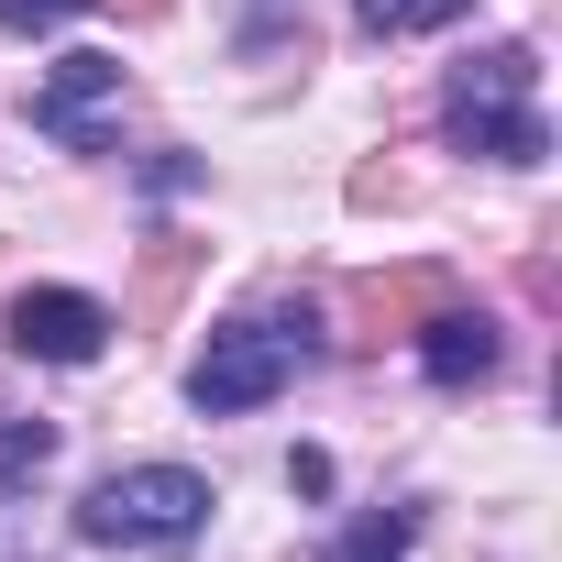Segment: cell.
Masks as SVG:
<instances>
[{
	"label": "cell",
	"mask_w": 562,
	"mask_h": 562,
	"mask_svg": "<svg viewBox=\"0 0 562 562\" xmlns=\"http://www.w3.org/2000/svg\"><path fill=\"white\" fill-rule=\"evenodd\" d=\"M299 364H321V310L310 299H276V310H232L210 331V353L188 364V408L199 419H243L276 386H299Z\"/></svg>",
	"instance_id": "6da1fadb"
},
{
	"label": "cell",
	"mask_w": 562,
	"mask_h": 562,
	"mask_svg": "<svg viewBox=\"0 0 562 562\" xmlns=\"http://www.w3.org/2000/svg\"><path fill=\"white\" fill-rule=\"evenodd\" d=\"M441 133H452V155L540 166V155H551V122H540V56H529V45H485V56H463L452 89H441Z\"/></svg>",
	"instance_id": "7a4b0ae2"
},
{
	"label": "cell",
	"mask_w": 562,
	"mask_h": 562,
	"mask_svg": "<svg viewBox=\"0 0 562 562\" xmlns=\"http://www.w3.org/2000/svg\"><path fill=\"white\" fill-rule=\"evenodd\" d=\"M210 474H188V463H122V474H100L89 496H78V540H100V551H188L199 529H210Z\"/></svg>",
	"instance_id": "3957f363"
},
{
	"label": "cell",
	"mask_w": 562,
	"mask_h": 562,
	"mask_svg": "<svg viewBox=\"0 0 562 562\" xmlns=\"http://www.w3.org/2000/svg\"><path fill=\"white\" fill-rule=\"evenodd\" d=\"M111 100H122V56H56L34 78V133L67 144V155H111V133H100Z\"/></svg>",
	"instance_id": "277c9868"
},
{
	"label": "cell",
	"mask_w": 562,
	"mask_h": 562,
	"mask_svg": "<svg viewBox=\"0 0 562 562\" xmlns=\"http://www.w3.org/2000/svg\"><path fill=\"white\" fill-rule=\"evenodd\" d=\"M12 353H34V364H100L111 353V310L89 288H23L12 299Z\"/></svg>",
	"instance_id": "5b68a950"
},
{
	"label": "cell",
	"mask_w": 562,
	"mask_h": 562,
	"mask_svg": "<svg viewBox=\"0 0 562 562\" xmlns=\"http://www.w3.org/2000/svg\"><path fill=\"white\" fill-rule=\"evenodd\" d=\"M441 299H452L441 265H397V276H353V288H342V321H353V342H386V331L408 342Z\"/></svg>",
	"instance_id": "8992f818"
},
{
	"label": "cell",
	"mask_w": 562,
	"mask_h": 562,
	"mask_svg": "<svg viewBox=\"0 0 562 562\" xmlns=\"http://www.w3.org/2000/svg\"><path fill=\"white\" fill-rule=\"evenodd\" d=\"M408 342H419V375H430V386H452V397H463V386H485V375H496V353H507V342H496V321H485V310H463V299H441Z\"/></svg>",
	"instance_id": "52a82bcc"
},
{
	"label": "cell",
	"mask_w": 562,
	"mask_h": 562,
	"mask_svg": "<svg viewBox=\"0 0 562 562\" xmlns=\"http://www.w3.org/2000/svg\"><path fill=\"white\" fill-rule=\"evenodd\" d=\"M232 45H243V56H299V67H310V12H299V0H243Z\"/></svg>",
	"instance_id": "ba28073f"
},
{
	"label": "cell",
	"mask_w": 562,
	"mask_h": 562,
	"mask_svg": "<svg viewBox=\"0 0 562 562\" xmlns=\"http://www.w3.org/2000/svg\"><path fill=\"white\" fill-rule=\"evenodd\" d=\"M408 540H419V507H364L331 540V562H408Z\"/></svg>",
	"instance_id": "9c48e42d"
},
{
	"label": "cell",
	"mask_w": 562,
	"mask_h": 562,
	"mask_svg": "<svg viewBox=\"0 0 562 562\" xmlns=\"http://www.w3.org/2000/svg\"><path fill=\"white\" fill-rule=\"evenodd\" d=\"M463 12H474V0H353V23L386 34V45H397V34H441V23H463Z\"/></svg>",
	"instance_id": "30bf717a"
},
{
	"label": "cell",
	"mask_w": 562,
	"mask_h": 562,
	"mask_svg": "<svg viewBox=\"0 0 562 562\" xmlns=\"http://www.w3.org/2000/svg\"><path fill=\"white\" fill-rule=\"evenodd\" d=\"M45 463H56V430H45V419H0V496L34 485Z\"/></svg>",
	"instance_id": "8fae6325"
},
{
	"label": "cell",
	"mask_w": 562,
	"mask_h": 562,
	"mask_svg": "<svg viewBox=\"0 0 562 562\" xmlns=\"http://www.w3.org/2000/svg\"><path fill=\"white\" fill-rule=\"evenodd\" d=\"M188 265H199V243H155V254H144V299H133L144 321H166V310H177V288H188Z\"/></svg>",
	"instance_id": "7c38bea8"
},
{
	"label": "cell",
	"mask_w": 562,
	"mask_h": 562,
	"mask_svg": "<svg viewBox=\"0 0 562 562\" xmlns=\"http://www.w3.org/2000/svg\"><path fill=\"white\" fill-rule=\"evenodd\" d=\"M89 12V0H0V23H12V34H56V23H78Z\"/></svg>",
	"instance_id": "4fadbf2b"
},
{
	"label": "cell",
	"mask_w": 562,
	"mask_h": 562,
	"mask_svg": "<svg viewBox=\"0 0 562 562\" xmlns=\"http://www.w3.org/2000/svg\"><path fill=\"white\" fill-rule=\"evenodd\" d=\"M177 188H199V155H144V199H177Z\"/></svg>",
	"instance_id": "5bb4252c"
},
{
	"label": "cell",
	"mask_w": 562,
	"mask_h": 562,
	"mask_svg": "<svg viewBox=\"0 0 562 562\" xmlns=\"http://www.w3.org/2000/svg\"><path fill=\"white\" fill-rule=\"evenodd\" d=\"M288 485L299 496H331V452H288Z\"/></svg>",
	"instance_id": "9a60e30c"
},
{
	"label": "cell",
	"mask_w": 562,
	"mask_h": 562,
	"mask_svg": "<svg viewBox=\"0 0 562 562\" xmlns=\"http://www.w3.org/2000/svg\"><path fill=\"white\" fill-rule=\"evenodd\" d=\"M122 12H133V23H155V12H166V0H122Z\"/></svg>",
	"instance_id": "2e32d148"
}]
</instances>
